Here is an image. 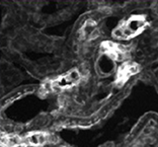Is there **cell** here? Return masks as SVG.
<instances>
[{
  "label": "cell",
  "instance_id": "cell-4",
  "mask_svg": "<svg viewBox=\"0 0 158 147\" xmlns=\"http://www.w3.org/2000/svg\"><path fill=\"white\" fill-rule=\"evenodd\" d=\"M113 35H114V38H118V39H128L127 35H126V32H125L124 24H123V26L117 27L116 30L113 32Z\"/></svg>",
  "mask_w": 158,
  "mask_h": 147
},
{
  "label": "cell",
  "instance_id": "cell-3",
  "mask_svg": "<svg viewBox=\"0 0 158 147\" xmlns=\"http://www.w3.org/2000/svg\"><path fill=\"white\" fill-rule=\"evenodd\" d=\"M27 144L38 146V145H43L46 142H48V138L45 133H33L28 135L27 137L24 139Z\"/></svg>",
  "mask_w": 158,
  "mask_h": 147
},
{
  "label": "cell",
  "instance_id": "cell-2",
  "mask_svg": "<svg viewBox=\"0 0 158 147\" xmlns=\"http://www.w3.org/2000/svg\"><path fill=\"white\" fill-rule=\"evenodd\" d=\"M126 27L129 31L131 32V34L134 36L137 33H139L142 28H144L145 24H146V21L145 19H141V17H135V19H132L128 21L127 23H125Z\"/></svg>",
  "mask_w": 158,
  "mask_h": 147
},
{
  "label": "cell",
  "instance_id": "cell-5",
  "mask_svg": "<svg viewBox=\"0 0 158 147\" xmlns=\"http://www.w3.org/2000/svg\"><path fill=\"white\" fill-rule=\"evenodd\" d=\"M154 10H155V12L158 14V3H156V4H155V7H154Z\"/></svg>",
  "mask_w": 158,
  "mask_h": 147
},
{
  "label": "cell",
  "instance_id": "cell-1",
  "mask_svg": "<svg viewBox=\"0 0 158 147\" xmlns=\"http://www.w3.org/2000/svg\"><path fill=\"white\" fill-rule=\"evenodd\" d=\"M81 74L78 70L74 69L70 71L69 73L65 74L62 77H59L58 79L53 81V89L54 91H61L64 88H67L69 86L78 83L81 80Z\"/></svg>",
  "mask_w": 158,
  "mask_h": 147
}]
</instances>
